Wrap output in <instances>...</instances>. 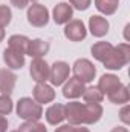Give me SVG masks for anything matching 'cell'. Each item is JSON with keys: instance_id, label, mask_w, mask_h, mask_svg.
<instances>
[{"instance_id": "cell-13", "label": "cell", "mask_w": 130, "mask_h": 132, "mask_svg": "<svg viewBox=\"0 0 130 132\" xmlns=\"http://www.w3.org/2000/svg\"><path fill=\"white\" fill-rule=\"evenodd\" d=\"M84 89H86L84 83L80 81L78 78L72 77V78H67V83L63 86V95H64V98H70V100L78 98V97L83 95Z\"/></svg>"}, {"instance_id": "cell-5", "label": "cell", "mask_w": 130, "mask_h": 132, "mask_svg": "<svg viewBox=\"0 0 130 132\" xmlns=\"http://www.w3.org/2000/svg\"><path fill=\"white\" fill-rule=\"evenodd\" d=\"M70 68L66 62H55L49 68V81L52 86H61L66 80L69 78Z\"/></svg>"}, {"instance_id": "cell-33", "label": "cell", "mask_w": 130, "mask_h": 132, "mask_svg": "<svg viewBox=\"0 0 130 132\" xmlns=\"http://www.w3.org/2000/svg\"><path fill=\"white\" fill-rule=\"evenodd\" d=\"M3 38H5V29L0 28V42H3Z\"/></svg>"}, {"instance_id": "cell-1", "label": "cell", "mask_w": 130, "mask_h": 132, "mask_svg": "<svg viewBox=\"0 0 130 132\" xmlns=\"http://www.w3.org/2000/svg\"><path fill=\"white\" fill-rule=\"evenodd\" d=\"M130 62V46L129 43H121L118 46H113L109 57L103 62V65L110 71L123 69Z\"/></svg>"}, {"instance_id": "cell-14", "label": "cell", "mask_w": 130, "mask_h": 132, "mask_svg": "<svg viewBox=\"0 0 130 132\" xmlns=\"http://www.w3.org/2000/svg\"><path fill=\"white\" fill-rule=\"evenodd\" d=\"M17 83V75L9 69H0V92L5 95H11Z\"/></svg>"}, {"instance_id": "cell-22", "label": "cell", "mask_w": 130, "mask_h": 132, "mask_svg": "<svg viewBox=\"0 0 130 132\" xmlns=\"http://www.w3.org/2000/svg\"><path fill=\"white\" fill-rule=\"evenodd\" d=\"M95 6L97 9L104 14V15H112L116 12L118 6H119V2H112V0H95Z\"/></svg>"}, {"instance_id": "cell-9", "label": "cell", "mask_w": 130, "mask_h": 132, "mask_svg": "<svg viewBox=\"0 0 130 132\" xmlns=\"http://www.w3.org/2000/svg\"><path fill=\"white\" fill-rule=\"evenodd\" d=\"M32 95L38 104H44V103H51L55 98V91L52 86L46 83H37L35 88L32 89Z\"/></svg>"}, {"instance_id": "cell-35", "label": "cell", "mask_w": 130, "mask_h": 132, "mask_svg": "<svg viewBox=\"0 0 130 132\" xmlns=\"http://www.w3.org/2000/svg\"><path fill=\"white\" fill-rule=\"evenodd\" d=\"M11 132H18V131H11Z\"/></svg>"}, {"instance_id": "cell-2", "label": "cell", "mask_w": 130, "mask_h": 132, "mask_svg": "<svg viewBox=\"0 0 130 132\" xmlns=\"http://www.w3.org/2000/svg\"><path fill=\"white\" fill-rule=\"evenodd\" d=\"M17 115L25 121H38L43 117V108L35 100L23 97L17 101Z\"/></svg>"}, {"instance_id": "cell-34", "label": "cell", "mask_w": 130, "mask_h": 132, "mask_svg": "<svg viewBox=\"0 0 130 132\" xmlns=\"http://www.w3.org/2000/svg\"><path fill=\"white\" fill-rule=\"evenodd\" d=\"M112 2H119V0H112Z\"/></svg>"}, {"instance_id": "cell-18", "label": "cell", "mask_w": 130, "mask_h": 132, "mask_svg": "<svg viewBox=\"0 0 130 132\" xmlns=\"http://www.w3.org/2000/svg\"><path fill=\"white\" fill-rule=\"evenodd\" d=\"M49 52V43L41 40V38H35V40H29L28 45V51L26 54L31 55L32 59H40L43 55H46Z\"/></svg>"}, {"instance_id": "cell-3", "label": "cell", "mask_w": 130, "mask_h": 132, "mask_svg": "<svg viewBox=\"0 0 130 132\" xmlns=\"http://www.w3.org/2000/svg\"><path fill=\"white\" fill-rule=\"evenodd\" d=\"M72 71H73V77L78 78L80 81H83L84 85L90 83L95 78V75H97V68L87 59H78L73 63Z\"/></svg>"}, {"instance_id": "cell-7", "label": "cell", "mask_w": 130, "mask_h": 132, "mask_svg": "<svg viewBox=\"0 0 130 132\" xmlns=\"http://www.w3.org/2000/svg\"><path fill=\"white\" fill-rule=\"evenodd\" d=\"M86 35H87V29H86V26L81 20L75 19V20H70V22L66 23L64 37L69 38L70 42H81V40L86 38Z\"/></svg>"}, {"instance_id": "cell-26", "label": "cell", "mask_w": 130, "mask_h": 132, "mask_svg": "<svg viewBox=\"0 0 130 132\" xmlns=\"http://www.w3.org/2000/svg\"><path fill=\"white\" fill-rule=\"evenodd\" d=\"M12 19V12L9 9V6L6 5H0V28H5L11 23Z\"/></svg>"}, {"instance_id": "cell-6", "label": "cell", "mask_w": 130, "mask_h": 132, "mask_svg": "<svg viewBox=\"0 0 130 132\" xmlns=\"http://www.w3.org/2000/svg\"><path fill=\"white\" fill-rule=\"evenodd\" d=\"M64 108H66V118H67L69 125H72V126L84 125V103L70 101Z\"/></svg>"}, {"instance_id": "cell-17", "label": "cell", "mask_w": 130, "mask_h": 132, "mask_svg": "<svg viewBox=\"0 0 130 132\" xmlns=\"http://www.w3.org/2000/svg\"><path fill=\"white\" fill-rule=\"evenodd\" d=\"M3 62L8 66V69H22L25 66V55L6 48L3 51Z\"/></svg>"}, {"instance_id": "cell-23", "label": "cell", "mask_w": 130, "mask_h": 132, "mask_svg": "<svg viewBox=\"0 0 130 132\" xmlns=\"http://www.w3.org/2000/svg\"><path fill=\"white\" fill-rule=\"evenodd\" d=\"M83 98L86 103H101L104 100V95L101 94V91L97 86H89L84 89L83 92Z\"/></svg>"}, {"instance_id": "cell-32", "label": "cell", "mask_w": 130, "mask_h": 132, "mask_svg": "<svg viewBox=\"0 0 130 132\" xmlns=\"http://www.w3.org/2000/svg\"><path fill=\"white\" fill-rule=\"evenodd\" d=\"M110 132H129L127 128H123V126H116V128H113Z\"/></svg>"}, {"instance_id": "cell-31", "label": "cell", "mask_w": 130, "mask_h": 132, "mask_svg": "<svg viewBox=\"0 0 130 132\" xmlns=\"http://www.w3.org/2000/svg\"><path fill=\"white\" fill-rule=\"evenodd\" d=\"M8 126H9L8 118L5 115H0V132H6L8 131Z\"/></svg>"}, {"instance_id": "cell-8", "label": "cell", "mask_w": 130, "mask_h": 132, "mask_svg": "<svg viewBox=\"0 0 130 132\" xmlns=\"http://www.w3.org/2000/svg\"><path fill=\"white\" fill-rule=\"evenodd\" d=\"M29 74H31V77L35 83H46V80L49 78V65L41 57L34 59L31 62Z\"/></svg>"}, {"instance_id": "cell-19", "label": "cell", "mask_w": 130, "mask_h": 132, "mask_svg": "<svg viewBox=\"0 0 130 132\" xmlns=\"http://www.w3.org/2000/svg\"><path fill=\"white\" fill-rule=\"evenodd\" d=\"M28 45H29V38L26 35L15 34V35H11L8 38V48L15 51V52H18V54H23V55H26Z\"/></svg>"}, {"instance_id": "cell-27", "label": "cell", "mask_w": 130, "mask_h": 132, "mask_svg": "<svg viewBox=\"0 0 130 132\" xmlns=\"http://www.w3.org/2000/svg\"><path fill=\"white\" fill-rule=\"evenodd\" d=\"M55 132H90L87 128L83 126H72V125H63L60 128H57Z\"/></svg>"}, {"instance_id": "cell-30", "label": "cell", "mask_w": 130, "mask_h": 132, "mask_svg": "<svg viewBox=\"0 0 130 132\" xmlns=\"http://www.w3.org/2000/svg\"><path fill=\"white\" fill-rule=\"evenodd\" d=\"M29 3H37V0H11V5H14V6L18 8V9L26 8Z\"/></svg>"}, {"instance_id": "cell-4", "label": "cell", "mask_w": 130, "mask_h": 132, "mask_svg": "<svg viewBox=\"0 0 130 132\" xmlns=\"http://www.w3.org/2000/svg\"><path fill=\"white\" fill-rule=\"evenodd\" d=\"M28 22L35 28H44L49 22V11L44 5L32 3L28 8Z\"/></svg>"}, {"instance_id": "cell-24", "label": "cell", "mask_w": 130, "mask_h": 132, "mask_svg": "<svg viewBox=\"0 0 130 132\" xmlns=\"http://www.w3.org/2000/svg\"><path fill=\"white\" fill-rule=\"evenodd\" d=\"M18 132H48V129L40 121H25L23 125H20Z\"/></svg>"}, {"instance_id": "cell-28", "label": "cell", "mask_w": 130, "mask_h": 132, "mask_svg": "<svg viewBox=\"0 0 130 132\" xmlns=\"http://www.w3.org/2000/svg\"><path fill=\"white\" fill-rule=\"evenodd\" d=\"M69 3H70L72 8H75L78 11H86L90 6L92 0H69Z\"/></svg>"}, {"instance_id": "cell-25", "label": "cell", "mask_w": 130, "mask_h": 132, "mask_svg": "<svg viewBox=\"0 0 130 132\" xmlns=\"http://www.w3.org/2000/svg\"><path fill=\"white\" fill-rule=\"evenodd\" d=\"M14 109V103L9 95H0V115H9Z\"/></svg>"}, {"instance_id": "cell-15", "label": "cell", "mask_w": 130, "mask_h": 132, "mask_svg": "<svg viewBox=\"0 0 130 132\" xmlns=\"http://www.w3.org/2000/svg\"><path fill=\"white\" fill-rule=\"evenodd\" d=\"M109 22L101 15H92L89 19V31L94 37H104L109 32Z\"/></svg>"}, {"instance_id": "cell-10", "label": "cell", "mask_w": 130, "mask_h": 132, "mask_svg": "<svg viewBox=\"0 0 130 132\" xmlns=\"http://www.w3.org/2000/svg\"><path fill=\"white\" fill-rule=\"evenodd\" d=\"M121 85H123V83H121V80H119L116 75H113V74H104V75H101L97 88L101 91L103 95H109V94H112L113 91H116Z\"/></svg>"}, {"instance_id": "cell-20", "label": "cell", "mask_w": 130, "mask_h": 132, "mask_svg": "<svg viewBox=\"0 0 130 132\" xmlns=\"http://www.w3.org/2000/svg\"><path fill=\"white\" fill-rule=\"evenodd\" d=\"M112 49H113V45H112V43H109V42H97V43L92 46L90 52H92V55H94L95 60H98V62L103 63V62L109 57V54L112 52Z\"/></svg>"}, {"instance_id": "cell-11", "label": "cell", "mask_w": 130, "mask_h": 132, "mask_svg": "<svg viewBox=\"0 0 130 132\" xmlns=\"http://www.w3.org/2000/svg\"><path fill=\"white\" fill-rule=\"evenodd\" d=\"M73 17V9L69 3H58L52 11V19L57 25H66Z\"/></svg>"}, {"instance_id": "cell-21", "label": "cell", "mask_w": 130, "mask_h": 132, "mask_svg": "<svg viewBox=\"0 0 130 132\" xmlns=\"http://www.w3.org/2000/svg\"><path fill=\"white\" fill-rule=\"evenodd\" d=\"M107 98L110 100L113 104H127L130 100V94H129V88L121 85L116 91H113L112 94L107 95Z\"/></svg>"}, {"instance_id": "cell-29", "label": "cell", "mask_w": 130, "mask_h": 132, "mask_svg": "<svg viewBox=\"0 0 130 132\" xmlns=\"http://www.w3.org/2000/svg\"><path fill=\"white\" fill-rule=\"evenodd\" d=\"M129 112H130V108L126 104L123 109H121V112H119V118H121V121L124 123V125H130V118H129Z\"/></svg>"}, {"instance_id": "cell-12", "label": "cell", "mask_w": 130, "mask_h": 132, "mask_svg": "<svg viewBox=\"0 0 130 132\" xmlns=\"http://www.w3.org/2000/svg\"><path fill=\"white\" fill-rule=\"evenodd\" d=\"M44 117H46V121L52 126H57L60 125L63 120H66V108L64 104H60V103H55L52 106H49L44 112Z\"/></svg>"}, {"instance_id": "cell-16", "label": "cell", "mask_w": 130, "mask_h": 132, "mask_svg": "<svg viewBox=\"0 0 130 132\" xmlns=\"http://www.w3.org/2000/svg\"><path fill=\"white\" fill-rule=\"evenodd\" d=\"M103 117V106L99 103H84V125H95Z\"/></svg>"}]
</instances>
